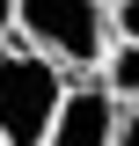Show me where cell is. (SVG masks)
<instances>
[{"label": "cell", "instance_id": "6da1fadb", "mask_svg": "<svg viewBox=\"0 0 139 146\" xmlns=\"http://www.w3.org/2000/svg\"><path fill=\"white\" fill-rule=\"evenodd\" d=\"M66 102V66L37 44H0V146H44L51 117Z\"/></svg>", "mask_w": 139, "mask_h": 146}, {"label": "cell", "instance_id": "7a4b0ae2", "mask_svg": "<svg viewBox=\"0 0 139 146\" xmlns=\"http://www.w3.org/2000/svg\"><path fill=\"white\" fill-rule=\"evenodd\" d=\"M15 29L29 36L44 58H59L66 73L103 66L110 51V0H15Z\"/></svg>", "mask_w": 139, "mask_h": 146}, {"label": "cell", "instance_id": "3957f363", "mask_svg": "<svg viewBox=\"0 0 139 146\" xmlns=\"http://www.w3.org/2000/svg\"><path fill=\"white\" fill-rule=\"evenodd\" d=\"M117 117H124V102L110 88H66L44 146H117Z\"/></svg>", "mask_w": 139, "mask_h": 146}, {"label": "cell", "instance_id": "277c9868", "mask_svg": "<svg viewBox=\"0 0 139 146\" xmlns=\"http://www.w3.org/2000/svg\"><path fill=\"white\" fill-rule=\"evenodd\" d=\"M103 88L117 95V102H139V44H132V36H110V51H103Z\"/></svg>", "mask_w": 139, "mask_h": 146}, {"label": "cell", "instance_id": "5b68a950", "mask_svg": "<svg viewBox=\"0 0 139 146\" xmlns=\"http://www.w3.org/2000/svg\"><path fill=\"white\" fill-rule=\"evenodd\" d=\"M110 29L139 44V0H110Z\"/></svg>", "mask_w": 139, "mask_h": 146}, {"label": "cell", "instance_id": "8992f818", "mask_svg": "<svg viewBox=\"0 0 139 146\" xmlns=\"http://www.w3.org/2000/svg\"><path fill=\"white\" fill-rule=\"evenodd\" d=\"M117 146H139V102H124V117H117Z\"/></svg>", "mask_w": 139, "mask_h": 146}, {"label": "cell", "instance_id": "52a82bcc", "mask_svg": "<svg viewBox=\"0 0 139 146\" xmlns=\"http://www.w3.org/2000/svg\"><path fill=\"white\" fill-rule=\"evenodd\" d=\"M7 29H15V0H0V44H7Z\"/></svg>", "mask_w": 139, "mask_h": 146}]
</instances>
